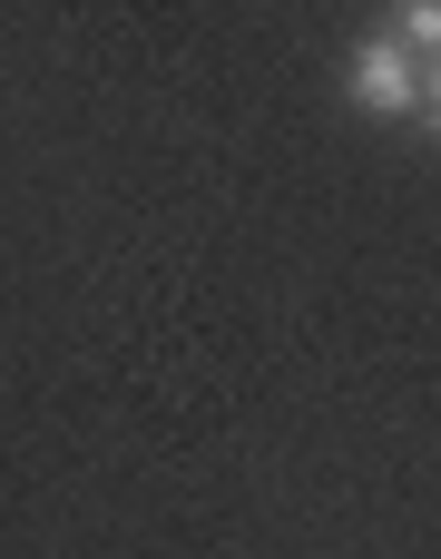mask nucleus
Listing matches in <instances>:
<instances>
[{"label":"nucleus","mask_w":441,"mask_h":559,"mask_svg":"<svg viewBox=\"0 0 441 559\" xmlns=\"http://www.w3.org/2000/svg\"><path fill=\"white\" fill-rule=\"evenodd\" d=\"M344 98H354L363 118H413V108H422V59H413L393 29H373V39L344 59Z\"/></svg>","instance_id":"nucleus-1"},{"label":"nucleus","mask_w":441,"mask_h":559,"mask_svg":"<svg viewBox=\"0 0 441 559\" xmlns=\"http://www.w3.org/2000/svg\"><path fill=\"white\" fill-rule=\"evenodd\" d=\"M393 39L432 69V59H441V0H403V10H393Z\"/></svg>","instance_id":"nucleus-2"},{"label":"nucleus","mask_w":441,"mask_h":559,"mask_svg":"<svg viewBox=\"0 0 441 559\" xmlns=\"http://www.w3.org/2000/svg\"><path fill=\"white\" fill-rule=\"evenodd\" d=\"M422 118H432V128H441V59H432V69H422Z\"/></svg>","instance_id":"nucleus-3"}]
</instances>
